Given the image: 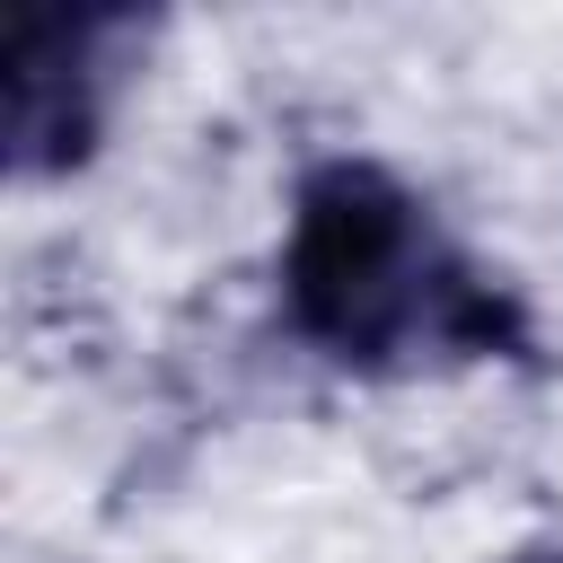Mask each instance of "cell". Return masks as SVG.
<instances>
[{
  "label": "cell",
  "instance_id": "obj_1",
  "mask_svg": "<svg viewBox=\"0 0 563 563\" xmlns=\"http://www.w3.org/2000/svg\"><path fill=\"white\" fill-rule=\"evenodd\" d=\"M282 308L299 343L361 378H413L457 361H528L519 299L369 158H325L290 194Z\"/></svg>",
  "mask_w": 563,
  "mask_h": 563
},
{
  "label": "cell",
  "instance_id": "obj_2",
  "mask_svg": "<svg viewBox=\"0 0 563 563\" xmlns=\"http://www.w3.org/2000/svg\"><path fill=\"white\" fill-rule=\"evenodd\" d=\"M141 44V18L123 9H9V167L62 176L97 150L106 97L123 79V53Z\"/></svg>",
  "mask_w": 563,
  "mask_h": 563
},
{
  "label": "cell",
  "instance_id": "obj_3",
  "mask_svg": "<svg viewBox=\"0 0 563 563\" xmlns=\"http://www.w3.org/2000/svg\"><path fill=\"white\" fill-rule=\"evenodd\" d=\"M519 563H563V554H519Z\"/></svg>",
  "mask_w": 563,
  "mask_h": 563
}]
</instances>
